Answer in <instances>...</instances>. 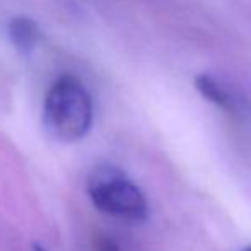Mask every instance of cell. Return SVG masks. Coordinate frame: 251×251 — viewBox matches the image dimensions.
Masks as SVG:
<instances>
[{
  "label": "cell",
  "instance_id": "3957f363",
  "mask_svg": "<svg viewBox=\"0 0 251 251\" xmlns=\"http://www.w3.org/2000/svg\"><path fill=\"white\" fill-rule=\"evenodd\" d=\"M9 38L21 53H31L40 41V27L26 16L14 17L9 23Z\"/></svg>",
  "mask_w": 251,
  "mask_h": 251
},
{
  "label": "cell",
  "instance_id": "277c9868",
  "mask_svg": "<svg viewBox=\"0 0 251 251\" xmlns=\"http://www.w3.org/2000/svg\"><path fill=\"white\" fill-rule=\"evenodd\" d=\"M195 87L203 98H207L210 102L217 104L219 108H224L227 111H232L236 108V100L232 93H229L224 87V84L219 82L215 77L212 75H197L195 77Z\"/></svg>",
  "mask_w": 251,
  "mask_h": 251
},
{
  "label": "cell",
  "instance_id": "6da1fadb",
  "mask_svg": "<svg viewBox=\"0 0 251 251\" xmlns=\"http://www.w3.org/2000/svg\"><path fill=\"white\" fill-rule=\"evenodd\" d=\"M47 132L60 142L84 139L93 125V100L75 77H60L50 87L43 106Z\"/></svg>",
  "mask_w": 251,
  "mask_h": 251
},
{
  "label": "cell",
  "instance_id": "52a82bcc",
  "mask_svg": "<svg viewBox=\"0 0 251 251\" xmlns=\"http://www.w3.org/2000/svg\"><path fill=\"white\" fill-rule=\"evenodd\" d=\"M245 251H251V248H248V250H245Z\"/></svg>",
  "mask_w": 251,
  "mask_h": 251
},
{
  "label": "cell",
  "instance_id": "8992f818",
  "mask_svg": "<svg viewBox=\"0 0 251 251\" xmlns=\"http://www.w3.org/2000/svg\"><path fill=\"white\" fill-rule=\"evenodd\" d=\"M34 250H36V251H45L43 248H41V246H36V248H34Z\"/></svg>",
  "mask_w": 251,
  "mask_h": 251
},
{
  "label": "cell",
  "instance_id": "7a4b0ae2",
  "mask_svg": "<svg viewBox=\"0 0 251 251\" xmlns=\"http://www.w3.org/2000/svg\"><path fill=\"white\" fill-rule=\"evenodd\" d=\"M87 193L98 210L125 222H142L149 205L142 190L116 166H98L87 179Z\"/></svg>",
  "mask_w": 251,
  "mask_h": 251
},
{
  "label": "cell",
  "instance_id": "5b68a950",
  "mask_svg": "<svg viewBox=\"0 0 251 251\" xmlns=\"http://www.w3.org/2000/svg\"><path fill=\"white\" fill-rule=\"evenodd\" d=\"M93 251H120V248L108 236H96L93 243Z\"/></svg>",
  "mask_w": 251,
  "mask_h": 251
}]
</instances>
